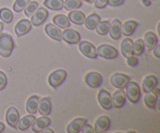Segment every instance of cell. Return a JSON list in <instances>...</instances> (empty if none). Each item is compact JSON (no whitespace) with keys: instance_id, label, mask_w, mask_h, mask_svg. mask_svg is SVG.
Listing matches in <instances>:
<instances>
[{"instance_id":"6da1fadb","label":"cell","mask_w":160,"mask_h":133,"mask_svg":"<svg viewBox=\"0 0 160 133\" xmlns=\"http://www.w3.org/2000/svg\"><path fill=\"white\" fill-rule=\"evenodd\" d=\"M15 47L13 38L7 33L0 34V56L9 57Z\"/></svg>"},{"instance_id":"7a4b0ae2","label":"cell","mask_w":160,"mask_h":133,"mask_svg":"<svg viewBox=\"0 0 160 133\" xmlns=\"http://www.w3.org/2000/svg\"><path fill=\"white\" fill-rule=\"evenodd\" d=\"M125 88H126V92H125L126 98H128V100L134 104L138 103L142 96V92L138 83L130 80Z\"/></svg>"},{"instance_id":"3957f363","label":"cell","mask_w":160,"mask_h":133,"mask_svg":"<svg viewBox=\"0 0 160 133\" xmlns=\"http://www.w3.org/2000/svg\"><path fill=\"white\" fill-rule=\"evenodd\" d=\"M96 53L98 56L107 59H115L118 56V51L115 47L109 44H102L96 48Z\"/></svg>"},{"instance_id":"277c9868","label":"cell","mask_w":160,"mask_h":133,"mask_svg":"<svg viewBox=\"0 0 160 133\" xmlns=\"http://www.w3.org/2000/svg\"><path fill=\"white\" fill-rule=\"evenodd\" d=\"M66 78H67V71L63 69H57L50 74L48 81L51 87L56 89L65 81Z\"/></svg>"},{"instance_id":"5b68a950","label":"cell","mask_w":160,"mask_h":133,"mask_svg":"<svg viewBox=\"0 0 160 133\" xmlns=\"http://www.w3.org/2000/svg\"><path fill=\"white\" fill-rule=\"evenodd\" d=\"M131 80L128 75L122 73H114L110 77V84L118 89H123Z\"/></svg>"},{"instance_id":"8992f818","label":"cell","mask_w":160,"mask_h":133,"mask_svg":"<svg viewBox=\"0 0 160 133\" xmlns=\"http://www.w3.org/2000/svg\"><path fill=\"white\" fill-rule=\"evenodd\" d=\"M79 49L84 56L90 59H96L98 55L96 53V48L91 42L88 41H80Z\"/></svg>"},{"instance_id":"52a82bcc","label":"cell","mask_w":160,"mask_h":133,"mask_svg":"<svg viewBox=\"0 0 160 133\" xmlns=\"http://www.w3.org/2000/svg\"><path fill=\"white\" fill-rule=\"evenodd\" d=\"M48 16V12L45 8H38L37 10L31 16V23L34 26H40L46 20Z\"/></svg>"},{"instance_id":"ba28073f","label":"cell","mask_w":160,"mask_h":133,"mask_svg":"<svg viewBox=\"0 0 160 133\" xmlns=\"http://www.w3.org/2000/svg\"><path fill=\"white\" fill-rule=\"evenodd\" d=\"M62 40L68 44H78L81 41V34L76 30L66 28L62 32Z\"/></svg>"},{"instance_id":"9c48e42d","label":"cell","mask_w":160,"mask_h":133,"mask_svg":"<svg viewBox=\"0 0 160 133\" xmlns=\"http://www.w3.org/2000/svg\"><path fill=\"white\" fill-rule=\"evenodd\" d=\"M111 125L110 119L106 115L100 116L98 117L95 123L94 131L96 133H103L107 131L109 129Z\"/></svg>"},{"instance_id":"30bf717a","label":"cell","mask_w":160,"mask_h":133,"mask_svg":"<svg viewBox=\"0 0 160 133\" xmlns=\"http://www.w3.org/2000/svg\"><path fill=\"white\" fill-rule=\"evenodd\" d=\"M19 120H20V114L17 108L14 106H10L8 108L6 113V120L8 125L16 129L17 128Z\"/></svg>"},{"instance_id":"8fae6325","label":"cell","mask_w":160,"mask_h":133,"mask_svg":"<svg viewBox=\"0 0 160 133\" xmlns=\"http://www.w3.org/2000/svg\"><path fill=\"white\" fill-rule=\"evenodd\" d=\"M98 100L102 107L105 110H110L112 107V95L108 91L101 89L98 93Z\"/></svg>"},{"instance_id":"7c38bea8","label":"cell","mask_w":160,"mask_h":133,"mask_svg":"<svg viewBox=\"0 0 160 133\" xmlns=\"http://www.w3.org/2000/svg\"><path fill=\"white\" fill-rule=\"evenodd\" d=\"M84 80H85L86 84L92 88L99 87L102 83V77L96 71L88 72L85 75Z\"/></svg>"},{"instance_id":"4fadbf2b","label":"cell","mask_w":160,"mask_h":133,"mask_svg":"<svg viewBox=\"0 0 160 133\" xmlns=\"http://www.w3.org/2000/svg\"><path fill=\"white\" fill-rule=\"evenodd\" d=\"M51 124V120L48 117L42 116L35 119L33 124L31 125V129L34 132H41L44 128L49 126Z\"/></svg>"},{"instance_id":"5bb4252c","label":"cell","mask_w":160,"mask_h":133,"mask_svg":"<svg viewBox=\"0 0 160 133\" xmlns=\"http://www.w3.org/2000/svg\"><path fill=\"white\" fill-rule=\"evenodd\" d=\"M31 30V23L29 20L22 19L17 23L15 26V33L18 37L28 34Z\"/></svg>"},{"instance_id":"9a60e30c","label":"cell","mask_w":160,"mask_h":133,"mask_svg":"<svg viewBox=\"0 0 160 133\" xmlns=\"http://www.w3.org/2000/svg\"><path fill=\"white\" fill-rule=\"evenodd\" d=\"M45 33L49 36L51 38L61 42L62 41V31L59 29V27L55 25L54 23H48L45 27Z\"/></svg>"},{"instance_id":"2e32d148","label":"cell","mask_w":160,"mask_h":133,"mask_svg":"<svg viewBox=\"0 0 160 133\" xmlns=\"http://www.w3.org/2000/svg\"><path fill=\"white\" fill-rule=\"evenodd\" d=\"M121 24L118 19H113L109 24V36L114 40H117L121 36Z\"/></svg>"},{"instance_id":"e0dca14e","label":"cell","mask_w":160,"mask_h":133,"mask_svg":"<svg viewBox=\"0 0 160 133\" xmlns=\"http://www.w3.org/2000/svg\"><path fill=\"white\" fill-rule=\"evenodd\" d=\"M38 110L42 116H48L51 113L52 104L49 97H43L39 100Z\"/></svg>"},{"instance_id":"ac0fdd59","label":"cell","mask_w":160,"mask_h":133,"mask_svg":"<svg viewBox=\"0 0 160 133\" xmlns=\"http://www.w3.org/2000/svg\"><path fill=\"white\" fill-rule=\"evenodd\" d=\"M112 106L116 108H121L126 103V95L123 89L116 91L112 96Z\"/></svg>"},{"instance_id":"d6986e66","label":"cell","mask_w":160,"mask_h":133,"mask_svg":"<svg viewBox=\"0 0 160 133\" xmlns=\"http://www.w3.org/2000/svg\"><path fill=\"white\" fill-rule=\"evenodd\" d=\"M88 122V120L83 117L75 118L67 125V131L68 133H78L81 131V128L84 123Z\"/></svg>"},{"instance_id":"ffe728a7","label":"cell","mask_w":160,"mask_h":133,"mask_svg":"<svg viewBox=\"0 0 160 133\" xmlns=\"http://www.w3.org/2000/svg\"><path fill=\"white\" fill-rule=\"evenodd\" d=\"M144 44L145 48L147 49L148 51H151L155 46L158 44V38L154 32L148 31L144 35Z\"/></svg>"},{"instance_id":"44dd1931","label":"cell","mask_w":160,"mask_h":133,"mask_svg":"<svg viewBox=\"0 0 160 133\" xmlns=\"http://www.w3.org/2000/svg\"><path fill=\"white\" fill-rule=\"evenodd\" d=\"M138 23L135 20H130L121 24V34L124 36H131L134 34Z\"/></svg>"},{"instance_id":"7402d4cb","label":"cell","mask_w":160,"mask_h":133,"mask_svg":"<svg viewBox=\"0 0 160 133\" xmlns=\"http://www.w3.org/2000/svg\"><path fill=\"white\" fill-rule=\"evenodd\" d=\"M158 84V79L156 76L152 74L147 75L145 77L142 81V91L144 92H147L148 91H152L155 86Z\"/></svg>"},{"instance_id":"603a6c76","label":"cell","mask_w":160,"mask_h":133,"mask_svg":"<svg viewBox=\"0 0 160 133\" xmlns=\"http://www.w3.org/2000/svg\"><path fill=\"white\" fill-rule=\"evenodd\" d=\"M120 50L124 57L128 58L133 54V41L130 38H125L120 44Z\"/></svg>"},{"instance_id":"cb8c5ba5","label":"cell","mask_w":160,"mask_h":133,"mask_svg":"<svg viewBox=\"0 0 160 133\" xmlns=\"http://www.w3.org/2000/svg\"><path fill=\"white\" fill-rule=\"evenodd\" d=\"M70 21L72 23H75L78 25H81L84 23V20H85V16L83 13L80 10H71L69 12L68 16H67Z\"/></svg>"},{"instance_id":"d4e9b609","label":"cell","mask_w":160,"mask_h":133,"mask_svg":"<svg viewBox=\"0 0 160 133\" xmlns=\"http://www.w3.org/2000/svg\"><path fill=\"white\" fill-rule=\"evenodd\" d=\"M36 117L34 114H29L28 115L24 116V117H23L21 119L19 120L18 124H17V128L20 131L27 130L28 128H29V127L31 126V125H32Z\"/></svg>"},{"instance_id":"484cf974","label":"cell","mask_w":160,"mask_h":133,"mask_svg":"<svg viewBox=\"0 0 160 133\" xmlns=\"http://www.w3.org/2000/svg\"><path fill=\"white\" fill-rule=\"evenodd\" d=\"M39 97L38 95H33L28 98L26 103L27 112L30 114H35L38 111Z\"/></svg>"},{"instance_id":"4316f807","label":"cell","mask_w":160,"mask_h":133,"mask_svg":"<svg viewBox=\"0 0 160 133\" xmlns=\"http://www.w3.org/2000/svg\"><path fill=\"white\" fill-rule=\"evenodd\" d=\"M52 21L55 25L62 29H66L70 26V20L64 14H57V15L54 16L52 18Z\"/></svg>"},{"instance_id":"83f0119b","label":"cell","mask_w":160,"mask_h":133,"mask_svg":"<svg viewBox=\"0 0 160 133\" xmlns=\"http://www.w3.org/2000/svg\"><path fill=\"white\" fill-rule=\"evenodd\" d=\"M158 96L159 95L154 93L152 91H148V92H145V95L144 96V103H145V106L149 108V109L155 110H156V103Z\"/></svg>"},{"instance_id":"f1b7e54d","label":"cell","mask_w":160,"mask_h":133,"mask_svg":"<svg viewBox=\"0 0 160 133\" xmlns=\"http://www.w3.org/2000/svg\"><path fill=\"white\" fill-rule=\"evenodd\" d=\"M100 20H101V18L98 14L92 13L86 17L84 23L87 29L94 30Z\"/></svg>"},{"instance_id":"f546056e","label":"cell","mask_w":160,"mask_h":133,"mask_svg":"<svg viewBox=\"0 0 160 133\" xmlns=\"http://www.w3.org/2000/svg\"><path fill=\"white\" fill-rule=\"evenodd\" d=\"M43 5L52 10H61L63 8V0H45Z\"/></svg>"},{"instance_id":"4dcf8cb0","label":"cell","mask_w":160,"mask_h":133,"mask_svg":"<svg viewBox=\"0 0 160 133\" xmlns=\"http://www.w3.org/2000/svg\"><path fill=\"white\" fill-rule=\"evenodd\" d=\"M109 24L110 23L108 20H102V21L100 20L95 27V31L99 35H106L109 33Z\"/></svg>"},{"instance_id":"1f68e13d","label":"cell","mask_w":160,"mask_h":133,"mask_svg":"<svg viewBox=\"0 0 160 133\" xmlns=\"http://www.w3.org/2000/svg\"><path fill=\"white\" fill-rule=\"evenodd\" d=\"M82 6L81 0H65L63 1V7L66 10L71 11L79 9Z\"/></svg>"},{"instance_id":"d6a6232c","label":"cell","mask_w":160,"mask_h":133,"mask_svg":"<svg viewBox=\"0 0 160 133\" xmlns=\"http://www.w3.org/2000/svg\"><path fill=\"white\" fill-rule=\"evenodd\" d=\"M145 50V44L142 38H138L135 42H133V54L134 56H140Z\"/></svg>"},{"instance_id":"836d02e7","label":"cell","mask_w":160,"mask_h":133,"mask_svg":"<svg viewBox=\"0 0 160 133\" xmlns=\"http://www.w3.org/2000/svg\"><path fill=\"white\" fill-rule=\"evenodd\" d=\"M0 19L4 23H9L13 19V15L11 10L8 8H2L0 9Z\"/></svg>"},{"instance_id":"e575fe53","label":"cell","mask_w":160,"mask_h":133,"mask_svg":"<svg viewBox=\"0 0 160 133\" xmlns=\"http://www.w3.org/2000/svg\"><path fill=\"white\" fill-rule=\"evenodd\" d=\"M38 8V3L36 1H31L28 3V4L27 5L24 10V13L27 17H31L33 15L34 12L37 10V9Z\"/></svg>"},{"instance_id":"d590c367","label":"cell","mask_w":160,"mask_h":133,"mask_svg":"<svg viewBox=\"0 0 160 133\" xmlns=\"http://www.w3.org/2000/svg\"><path fill=\"white\" fill-rule=\"evenodd\" d=\"M29 2L30 0H16L12 6V9L17 13L21 12L25 9Z\"/></svg>"},{"instance_id":"8d00e7d4","label":"cell","mask_w":160,"mask_h":133,"mask_svg":"<svg viewBox=\"0 0 160 133\" xmlns=\"http://www.w3.org/2000/svg\"><path fill=\"white\" fill-rule=\"evenodd\" d=\"M127 64L132 67H137L138 64V59L136 57V56L132 55V56L127 58Z\"/></svg>"},{"instance_id":"74e56055","label":"cell","mask_w":160,"mask_h":133,"mask_svg":"<svg viewBox=\"0 0 160 133\" xmlns=\"http://www.w3.org/2000/svg\"><path fill=\"white\" fill-rule=\"evenodd\" d=\"M7 84V78L6 75L0 70V91L3 90Z\"/></svg>"},{"instance_id":"f35d334b","label":"cell","mask_w":160,"mask_h":133,"mask_svg":"<svg viewBox=\"0 0 160 133\" xmlns=\"http://www.w3.org/2000/svg\"><path fill=\"white\" fill-rule=\"evenodd\" d=\"M81 131L82 133H93L95 132L94 131V128H92V125H90L89 124H88V122L84 124V125L81 128Z\"/></svg>"},{"instance_id":"ab89813d","label":"cell","mask_w":160,"mask_h":133,"mask_svg":"<svg viewBox=\"0 0 160 133\" xmlns=\"http://www.w3.org/2000/svg\"><path fill=\"white\" fill-rule=\"evenodd\" d=\"M108 5V0H95V7L97 9H103Z\"/></svg>"},{"instance_id":"60d3db41","label":"cell","mask_w":160,"mask_h":133,"mask_svg":"<svg viewBox=\"0 0 160 133\" xmlns=\"http://www.w3.org/2000/svg\"><path fill=\"white\" fill-rule=\"evenodd\" d=\"M124 3V0H108V5L111 6H121Z\"/></svg>"},{"instance_id":"b9f144b4","label":"cell","mask_w":160,"mask_h":133,"mask_svg":"<svg viewBox=\"0 0 160 133\" xmlns=\"http://www.w3.org/2000/svg\"><path fill=\"white\" fill-rule=\"evenodd\" d=\"M153 54L155 56H156L157 58L160 57V45L157 44L156 46L153 48Z\"/></svg>"},{"instance_id":"7bdbcfd3","label":"cell","mask_w":160,"mask_h":133,"mask_svg":"<svg viewBox=\"0 0 160 133\" xmlns=\"http://www.w3.org/2000/svg\"><path fill=\"white\" fill-rule=\"evenodd\" d=\"M152 92H154V93H156L157 95H159V94H160V89H159V88L158 87L157 85L155 86V87L153 88V89H152Z\"/></svg>"},{"instance_id":"ee69618b","label":"cell","mask_w":160,"mask_h":133,"mask_svg":"<svg viewBox=\"0 0 160 133\" xmlns=\"http://www.w3.org/2000/svg\"><path fill=\"white\" fill-rule=\"evenodd\" d=\"M41 132H42V133H47V132L53 133V131L51 129V128H48V127H46V128H44V129L42 130V131H41Z\"/></svg>"},{"instance_id":"f6af8a7d","label":"cell","mask_w":160,"mask_h":133,"mask_svg":"<svg viewBox=\"0 0 160 133\" xmlns=\"http://www.w3.org/2000/svg\"><path fill=\"white\" fill-rule=\"evenodd\" d=\"M141 1L145 6H149L151 5V0H141Z\"/></svg>"},{"instance_id":"bcb514c9","label":"cell","mask_w":160,"mask_h":133,"mask_svg":"<svg viewBox=\"0 0 160 133\" xmlns=\"http://www.w3.org/2000/svg\"><path fill=\"white\" fill-rule=\"evenodd\" d=\"M4 129H5L4 124H3L2 122L0 121V132H2V131H4Z\"/></svg>"},{"instance_id":"7dc6e473","label":"cell","mask_w":160,"mask_h":133,"mask_svg":"<svg viewBox=\"0 0 160 133\" xmlns=\"http://www.w3.org/2000/svg\"><path fill=\"white\" fill-rule=\"evenodd\" d=\"M156 108H157V110H160V106H159V96H158L157 100H156Z\"/></svg>"},{"instance_id":"c3c4849f","label":"cell","mask_w":160,"mask_h":133,"mask_svg":"<svg viewBox=\"0 0 160 133\" xmlns=\"http://www.w3.org/2000/svg\"><path fill=\"white\" fill-rule=\"evenodd\" d=\"M3 23H2V22H0V34H2V30H3Z\"/></svg>"},{"instance_id":"681fc988","label":"cell","mask_w":160,"mask_h":133,"mask_svg":"<svg viewBox=\"0 0 160 133\" xmlns=\"http://www.w3.org/2000/svg\"><path fill=\"white\" fill-rule=\"evenodd\" d=\"M81 1L87 2V3H92L94 1H95V0H81Z\"/></svg>"}]
</instances>
